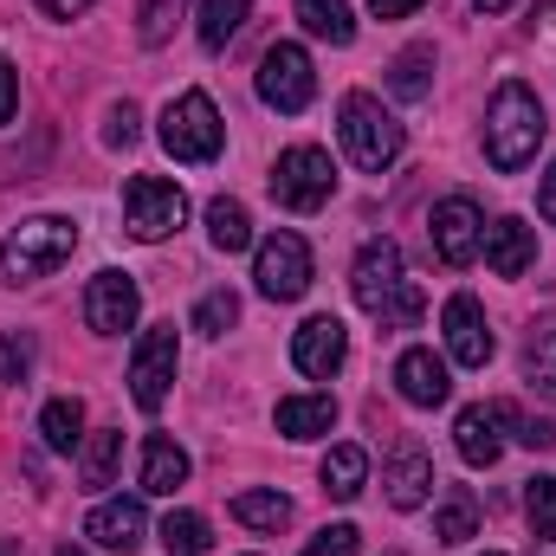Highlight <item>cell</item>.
Here are the masks:
<instances>
[{
  "instance_id": "9c48e42d",
  "label": "cell",
  "mask_w": 556,
  "mask_h": 556,
  "mask_svg": "<svg viewBox=\"0 0 556 556\" xmlns=\"http://www.w3.org/2000/svg\"><path fill=\"white\" fill-rule=\"evenodd\" d=\"M175 363H181V343H175V324H149L130 350V402L142 415H155L175 389Z\"/></svg>"
},
{
  "instance_id": "8992f818",
  "label": "cell",
  "mask_w": 556,
  "mask_h": 556,
  "mask_svg": "<svg viewBox=\"0 0 556 556\" xmlns=\"http://www.w3.org/2000/svg\"><path fill=\"white\" fill-rule=\"evenodd\" d=\"M155 137H162V149H168L175 162H214L220 142H227V124H220V111H214L207 91H181V98H168Z\"/></svg>"
},
{
  "instance_id": "4316f807",
  "label": "cell",
  "mask_w": 556,
  "mask_h": 556,
  "mask_svg": "<svg viewBox=\"0 0 556 556\" xmlns=\"http://www.w3.org/2000/svg\"><path fill=\"white\" fill-rule=\"evenodd\" d=\"M298 26H304L311 39H330V46H350V39H356L350 0H298Z\"/></svg>"
},
{
  "instance_id": "3957f363",
  "label": "cell",
  "mask_w": 556,
  "mask_h": 556,
  "mask_svg": "<svg viewBox=\"0 0 556 556\" xmlns=\"http://www.w3.org/2000/svg\"><path fill=\"white\" fill-rule=\"evenodd\" d=\"M72 253H78V220H65V214H33V220H20V227L7 233L0 273H7V285H39V278L59 273Z\"/></svg>"
},
{
  "instance_id": "4fadbf2b",
  "label": "cell",
  "mask_w": 556,
  "mask_h": 556,
  "mask_svg": "<svg viewBox=\"0 0 556 556\" xmlns=\"http://www.w3.org/2000/svg\"><path fill=\"white\" fill-rule=\"evenodd\" d=\"M142 317V291L130 273H98L91 285H85V324L98 330V337H124L130 324Z\"/></svg>"
},
{
  "instance_id": "7c38bea8",
  "label": "cell",
  "mask_w": 556,
  "mask_h": 556,
  "mask_svg": "<svg viewBox=\"0 0 556 556\" xmlns=\"http://www.w3.org/2000/svg\"><path fill=\"white\" fill-rule=\"evenodd\" d=\"M427 233H433V253H440L446 266H472L479 247H485V214H479L472 194H446V201L433 207Z\"/></svg>"
},
{
  "instance_id": "ffe728a7",
  "label": "cell",
  "mask_w": 556,
  "mask_h": 556,
  "mask_svg": "<svg viewBox=\"0 0 556 556\" xmlns=\"http://www.w3.org/2000/svg\"><path fill=\"white\" fill-rule=\"evenodd\" d=\"M175 485H188V453H181L168 433H149V440H142V492L175 498Z\"/></svg>"
},
{
  "instance_id": "d6986e66",
  "label": "cell",
  "mask_w": 556,
  "mask_h": 556,
  "mask_svg": "<svg viewBox=\"0 0 556 556\" xmlns=\"http://www.w3.org/2000/svg\"><path fill=\"white\" fill-rule=\"evenodd\" d=\"M485 266L498 278H525L531 266H538V227H525L518 214H505V220H492L485 227Z\"/></svg>"
},
{
  "instance_id": "8fae6325",
  "label": "cell",
  "mask_w": 556,
  "mask_h": 556,
  "mask_svg": "<svg viewBox=\"0 0 556 556\" xmlns=\"http://www.w3.org/2000/svg\"><path fill=\"white\" fill-rule=\"evenodd\" d=\"M518 408L511 402H479V408H459L453 420V446H459V459L472 466V472H485V466H498V453H505V427H518Z\"/></svg>"
},
{
  "instance_id": "f546056e",
  "label": "cell",
  "mask_w": 556,
  "mask_h": 556,
  "mask_svg": "<svg viewBox=\"0 0 556 556\" xmlns=\"http://www.w3.org/2000/svg\"><path fill=\"white\" fill-rule=\"evenodd\" d=\"M247 20H253V0H201V26H194V33H201L207 52H220Z\"/></svg>"
},
{
  "instance_id": "2e32d148",
  "label": "cell",
  "mask_w": 556,
  "mask_h": 556,
  "mask_svg": "<svg viewBox=\"0 0 556 556\" xmlns=\"http://www.w3.org/2000/svg\"><path fill=\"white\" fill-rule=\"evenodd\" d=\"M395 395L408 402V408H440L446 395H453V369H446V356H433V350H402L395 356Z\"/></svg>"
},
{
  "instance_id": "e575fe53",
  "label": "cell",
  "mask_w": 556,
  "mask_h": 556,
  "mask_svg": "<svg viewBox=\"0 0 556 556\" xmlns=\"http://www.w3.org/2000/svg\"><path fill=\"white\" fill-rule=\"evenodd\" d=\"M233 324H240V298H233V291H207V298L194 304V330H201V337H227Z\"/></svg>"
},
{
  "instance_id": "1f68e13d",
  "label": "cell",
  "mask_w": 556,
  "mask_h": 556,
  "mask_svg": "<svg viewBox=\"0 0 556 556\" xmlns=\"http://www.w3.org/2000/svg\"><path fill=\"white\" fill-rule=\"evenodd\" d=\"M233 518H240V525H247V531H285V525H291V498H285V492H240V498H233Z\"/></svg>"
},
{
  "instance_id": "83f0119b",
  "label": "cell",
  "mask_w": 556,
  "mask_h": 556,
  "mask_svg": "<svg viewBox=\"0 0 556 556\" xmlns=\"http://www.w3.org/2000/svg\"><path fill=\"white\" fill-rule=\"evenodd\" d=\"M389 91H395L402 104H420V98L433 91V46H408V52L389 65Z\"/></svg>"
},
{
  "instance_id": "74e56055",
  "label": "cell",
  "mask_w": 556,
  "mask_h": 556,
  "mask_svg": "<svg viewBox=\"0 0 556 556\" xmlns=\"http://www.w3.org/2000/svg\"><path fill=\"white\" fill-rule=\"evenodd\" d=\"M33 376V337L0 330V382H26Z\"/></svg>"
},
{
  "instance_id": "cb8c5ba5",
  "label": "cell",
  "mask_w": 556,
  "mask_h": 556,
  "mask_svg": "<svg viewBox=\"0 0 556 556\" xmlns=\"http://www.w3.org/2000/svg\"><path fill=\"white\" fill-rule=\"evenodd\" d=\"M39 440H46V453H78V446H85V402H78V395L46 402V415H39Z\"/></svg>"
},
{
  "instance_id": "ab89813d",
  "label": "cell",
  "mask_w": 556,
  "mask_h": 556,
  "mask_svg": "<svg viewBox=\"0 0 556 556\" xmlns=\"http://www.w3.org/2000/svg\"><path fill=\"white\" fill-rule=\"evenodd\" d=\"M518 440H525L531 453H544V446H556V427L551 420H518Z\"/></svg>"
},
{
  "instance_id": "484cf974",
  "label": "cell",
  "mask_w": 556,
  "mask_h": 556,
  "mask_svg": "<svg viewBox=\"0 0 556 556\" xmlns=\"http://www.w3.org/2000/svg\"><path fill=\"white\" fill-rule=\"evenodd\" d=\"M207 240H214L220 253H247V247H253V214H247L233 194H214V201H207Z\"/></svg>"
},
{
  "instance_id": "c3c4849f",
  "label": "cell",
  "mask_w": 556,
  "mask_h": 556,
  "mask_svg": "<svg viewBox=\"0 0 556 556\" xmlns=\"http://www.w3.org/2000/svg\"><path fill=\"white\" fill-rule=\"evenodd\" d=\"M485 556H505V551H485Z\"/></svg>"
},
{
  "instance_id": "7bdbcfd3",
  "label": "cell",
  "mask_w": 556,
  "mask_h": 556,
  "mask_svg": "<svg viewBox=\"0 0 556 556\" xmlns=\"http://www.w3.org/2000/svg\"><path fill=\"white\" fill-rule=\"evenodd\" d=\"M538 214H544V220L556 227V162H551V175L538 181Z\"/></svg>"
},
{
  "instance_id": "bcb514c9",
  "label": "cell",
  "mask_w": 556,
  "mask_h": 556,
  "mask_svg": "<svg viewBox=\"0 0 556 556\" xmlns=\"http://www.w3.org/2000/svg\"><path fill=\"white\" fill-rule=\"evenodd\" d=\"M0 556H20V551H13V544H0Z\"/></svg>"
},
{
  "instance_id": "f35d334b",
  "label": "cell",
  "mask_w": 556,
  "mask_h": 556,
  "mask_svg": "<svg viewBox=\"0 0 556 556\" xmlns=\"http://www.w3.org/2000/svg\"><path fill=\"white\" fill-rule=\"evenodd\" d=\"M13 111H20V72L13 59H0V124H13Z\"/></svg>"
},
{
  "instance_id": "b9f144b4",
  "label": "cell",
  "mask_w": 556,
  "mask_h": 556,
  "mask_svg": "<svg viewBox=\"0 0 556 556\" xmlns=\"http://www.w3.org/2000/svg\"><path fill=\"white\" fill-rule=\"evenodd\" d=\"M415 7H427V0H369V13H376V20H408Z\"/></svg>"
},
{
  "instance_id": "7402d4cb",
  "label": "cell",
  "mask_w": 556,
  "mask_h": 556,
  "mask_svg": "<svg viewBox=\"0 0 556 556\" xmlns=\"http://www.w3.org/2000/svg\"><path fill=\"white\" fill-rule=\"evenodd\" d=\"M117 466H124V433H117V427L85 433V446H78V479H85V492L117 485Z\"/></svg>"
},
{
  "instance_id": "6da1fadb",
  "label": "cell",
  "mask_w": 556,
  "mask_h": 556,
  "mask_svg": "<svg viewBox=\"0 0 556 556\" xmlns=\"http://www.w3.org/2000/svg\"><path fill=\"white\" fill-rule=\"evenodd\" d=\"M350 298H356V311L376 317L382 330H415L420 311H427V298H420V285L408 278L395 240H369V247L356 253V266H350Z\"/></svg>"
},
{
  "instance_id": "ba28073f",
  "label": "cell",
  "mask_w": 556,
  "mask_h": 556,
  "mask_svg": "<svg viewBox=\"0 0 556 556\" xmlns=\"http://www.w3.org/2000/svg\"><path fill=\"white\" fill-rule=\"evenodd\" d=\"M188 220V194L175 188V181H162V175H130L124 181V227L137 233V240H168L175 227Z\"/></svg>"
},
{
  "instance_id": "7dc6e473",
  "label": "cell",
  "mask_w": 556,
  "mask_h": 556,
  "mask_svg": "<svg viewBox=\"0 0 556 556\" xmlns=\"http://www.w3.org/2000/svg\"><path fill=\"white\" fill-rule=\"evenodd\" d=\"M59 556H85V551H72V544H65V551H59Z\"/></svg>"
},
{
  "instance_id": "5b68a950",
  "label": "cell",
  "mask_w": 556,
  "mask_h": 556,
  "mask_svg": "<svg viewBox=\"0 0 556 556\" xmlns=\"http://www.w3.org/2000/svg\"><path fill=\"white\" fill-rule=\"evenodd\" d=\"M330 194H337V162H330V149H317V142H291V149H278V162H273V201L278 207H291V214H317Z\"/></svg>"
},
{
  "instance_id": "5bb4252c",
  "label": "cell",
  "mask_w": 556,
  "mask_h": 556,
  "mask_svg": "<svg viewBox=\"0 0 556 556\" xmlns=\"http://www.w3.org/2000/svg\"><path fill=\"white\" fill-rule=\"evenodd\" d=\"M440 330H446V363H459V369H485L492 363V330H485V311H479L472 291H453L446 298Z\"/></svg>"
},
{
  "instance_id": "44dd1931",
  "label": "cell",
  "mask_w": 556,
  "mask_h": 556,
  "mask_svg": "<svg viewBox=\"0 0 556 556\" xmlns=\"http://www.w3.org/2000/svg\"><path fill=\"white\" fill-rule=\"evenodd\" d=\"M273 420H278L285 440H317V433L337 427V402H330V395H285L273 408Z\"/></svg>"
},
{
  "instance_id": "60d3db41",
  "label": "cell",
  "mask_w": 556,
  "mask_h": 556,
  "mask_svg": "<svg viewBox=\"0 0 556 556\" xmlns=\"http://www.w3.org/2000/svg\"><path fill=\"white\" fill-rule=\"evenodd\" d=\"M98 0H39V13L46 20H78V13H91Z\"/></svg>"
},
{
  "instance_id": "ac0fdd59",
  "label": "cell",
  "mask_w": 556,
  "mask_h": 556,
  "mask_svg": "<svg viewBox=\"0 0 556 556\" xmlns=\"http://www.w3.org/2000/svg\"><path fill=\"white\" fill-rule=\"evenodd\" d=\"M142 531H149V511H142V498H104V505L85 518V538H91L98 551H117V556L137 551Z\"/></svg>"
},
{
  "instance_id": "4dcf8cb0",
  "label": "cell",
  "mask_w": 556,
  "mask_h": 556,
  "mask_svg": "<svg viewBox=\"0 0 556 556\" xmlns=\"http://www.w3.org/2000/svg\"><path fill=\"white\" fill-rule=\"evenodd\" d=\"M466 538H479V505L472 492H446L433 511V544H466Z\"/></svg>"
},
{
  "instance_id": "e0dca14e",
  "label": "cell",
  "mask_w": 556,
  "mask_h": 556,
  "mask_svg": "<svg viewBox=\"0 0 556 556\" xmlns=\"http://www.w3.org/2000/svg\"><path fill=\"white\" fill-rule=\"evenodd\" d=\"M382 485H389V505H395V511H420V505L433 498V459H427L420 440H402V446L389 453Z\"/></svg>"
},
{
  "instance_id": "52a82bcc",
  "label": "cell",
  "mask_w": 556,
  "mask_h": 556,
  "mask_svg": "<svg viewBox=\"0 0 556 556\" xmlns=\"http://www.w3.org/2000/svg\"><path fill=\"white\" fill-rule=\"evenodd\" d=\"M311 98H317L311 52H304V46H291V39L266 46V59H260V104H266V111H278V117H298Z\"/></svg>"
},
{
  "instance_id": "9a60e30c",
  "label": "cell",
  "mask_w": 556,
  "mask_h": 556,
  "mask_svg": "<svg viewBox=\"0 0 556 556\" xmlns=\"http://www.w3.org/2000/svg\"><path fill=\"white\" fill-rule=\"evenodd\" d=\"M343 356H350V330H343L337 317H304V324L291 330V363H298V376L330 382V376L343 369Z\"/></svg>"
},
{
  "instance_id": "603a6c76",
  "label": "cell",
  "mask_w": 556,
  "mask_h": 556,
  "mask_svg": "<svg viewBox=\"0 0 556 556\" xmlns=\"http://www.w3.org/2000/svg\"><path fill=\"white\" fill-rule=\"evenodd\" d=\"M317 479H324V492H330L337 505H350V498L369 485V453H363V446H330L324 466H317Z\"/></svg>"
},
{
  "instance_id": "7a4b0ae2",
  "label": "cell",
  "mask_w": 556,
  "mask_h": 556,
  "mask_svg": "<svg viewBox=\"0 0 556 556\" xmlns=\"http://www.w3.org/2000/svg\"><path fill=\"white\" fill-rule=\"evenodd\" d=\"M544 137H551V117H544L538 91L518 85V78H505V85L492 91V104H485V162H492L498 175H518V168L538 162Z\"/></svg>"
},
{
  "instance_id": "d4e9b609",
  "label": "cell",
  "mask_w": 556,
  "mask_h": 556,
  "mask_svg": "<svg viewBox=\"0 0 556 556\" xmlns=\"http://www.w3.org/2000/svg\"><path fill=\"white\" fill-rule=\"evenodd\" d=\"M525 382L544 402H556V317H538L531 337H525Z\"/></svg>"
},
{
  "instance_id": "30bf717a",
  "label": "cell",
  "mask_w": 556,
  "mask_h": 556,
  "mask_svg": "<svg viewBox=\"0 0 556 556\" xmlns=\"http://www.w3.org/2000/svg\"><path fill=\"white\" fill-rule=\"evenodd\" d=\"M253 285H260V298H273V304L304 298V291H311V247H304L298 233L260 240V253H253Z\"/></svg>"
},
{
  "instance_id": "f6af8a7d",
  "label": "cell",
  "mask_w": 556,
  "mask_h": 556,
  "mask_svg": "<svg viewBox=\"0 0 556 556\" xmlns=\"http://www.w3.org/2000/svg\"><path fill=\"white\" fill-rule=\"evenodd\" d=\"M472 7H479V13H511L518 0H472Z\"/></svg>"
},
{
  "instance_id": "8d00e7d4",
  "label": "cell",
  "mask_w": 556,
  "mask_h": 556,
  "mask_svg": "<svg viewBox=\"0 0 556 556\" xmlns=\"http://www.w3.org/2000/svg\"><path fill=\"white\" fill-rule=\"evenodd\" d=\"M304 556H363V531H356V525H324V531L304 544Z\"/></svg>"
},
{
  "instance_id": "836d02e7",
  "label": "cell",
  "mask_w": 556,
  "mask_h": 556,
  "mask_svg": "<svg viewBox=\"0 0 556 556\" xmlns=\"http://www.w3.org/2000/svg\"><path fill=\"white\" fill-rule=\"evenodd\" d=\"M525 518H531V531H538L544 544H556V472L531 479V492H525Z\"/></svg>"
},
{
  "instance_id": "f1b7e54d",
  "label": "cell",
  "mask_w": 556,
  "mask_h": 556,
  "mask_svg": "<svg viewBox=\"0 0 556 556\" xmlns=\"http://www.w3.org/2000/svg\"><path fill=\"white\" fill-rule=\"evenodd\" d=\"M162 551L168 556H207L214 551V525L201 511H168L162 518Z\"/></svg>"
},
{
  "instance_id": "ee69618b",
  "label": "cell",
  "mask_w": 556,
  "mask_h": 556,
  "mask_svg": "<svg viewBox=\"0 0 556 556\" xmlns=\"http://www.w3.org/2000/svg\"><path fill=\"white\" fill-rule=\"evenodd\" d=\"M538 46L556 59V7H551V13H538Z\"/></svg>"
},
{
  "instance_id": "d6a6232c",
  "label": "cell",
  "mask_w": 556,
  "mask_h": 556,
  "mask_svg": "<svg viewBox=\"0 0 556 556\" xmlns=\"http://www.w3.org/2000/svg\"><path fill=\"white\" fill-rule=\"evenodd\" d=\"M181 13H188V0H137V39L142 46H168Z\"/></svg>"
},
{
  "instance_id": "d590c367",
  "label": "cell",
  "mask_w": 556,
  "mask_h": 556,
  "mask_svg": "<svg viewBox=\"0 0 556 556\" xmlns=\"http://www.w3.org/2000/svg\"><path fill=\"white\" fill-rule=\"evenodd\" d=\"M142 137V111L124 98V104H111L104 111V149H130V142Z\"/></svg>"
},
{
  "instance_id": "277c9868",
  "label": "cell",
  "mask_w": 556,
  "mask_h": 556,
  "mask_svg": "<svg viewBox=\"0 0 556 556\" xmlns=\"http://www.w3.org/2000/svg\"><path fill=\"white\" fill-rule=\"evenodd\" d=\"M337 137H343L350 162H356L363 175L395 168L402 149H408V130L395 124V111H382V98H369V91H350V98H343V111H337Z\"/></svg>"
}]
</instances>
